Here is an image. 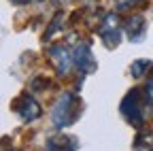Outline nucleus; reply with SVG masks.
I'll return each mask as SVG.
<instances>
[{"label":"nucleus","instance_id":"8","mask_svg":"<svg viewBox=\"0 0 153 151\" xmlns=\"http://www.w3.org/2000/svg\"><path fill=\"white\" fill-rule=\"evenodd\" d=\"M149 66H151L149 60H138V62H134V64H132V74L138 79V77H143V72H145Z\"/></svg>","mask_w":153,"mask_h":151},{"label":"nucleus","instance_id":"5","mask_svg":"<svg viewBox=\"0 0 153 151\" xmlns=\"http://www.w3.org/2000/svg\"><path fill=\"white\" fill-rule=\"evenodd\" d=\"M74 64H76V68L79 70H83V72H89V70H94V58H91V53H89V47L87 45H79L74 49Z\"/></svg>","mask_w":153,"mask_h":151},{"label":"nucleus","instance_id":"6","mask_svg":"<svg viewBox=\"0 0 153 151\" xmlns=\"http://www.w3.org/2000/svg\"><path fill=\"white\" fill-rule=\"evenodd\" d=\"M51 58H53V64H55V68H57L60 74H66L70 70V62H74L70 58L68 49H64V47H53L51 49Z\"/></svg>","mask_w":153,"mask_h":151},{"label":"nucleus","instance_id":"7","mask_svg":"<svg viewBox=\"0 0 153 151\" xmlns=\"http://www.w3.org/2000/svg\"><path fill=\"white\" fill-rule=\"evenodd\" d=\"M145 19H143V17L140 15H136V17H132V19L128 22V36H130V39L132 41H140L143 39V36H145Z\"/></svg>","mask_w":153,"mask_h":151},{"label":"nucleus","instance_id":"10","mask_svg":"<svg viewBox=\"0 0 153 151\" xmlns=\"http://www.w3.org/2000/svg\"><path fill=\"white\" fill-rule=\"evenodd\" d=\"M149 89L153 91V74H151V79H149Z\"/></svg>","mask_w":153,"mask_h":151},{"label":"nucleus","instance_id":"3","mask_svg":"<svg viewBox=\"0 0 153 151\" xmlns=\"http://www.w3.org/2000/svg\"><path fill=\"white\" fill-rule=\"evenodd\" d=\"M117 26H119L117 24V15H113V13H108L104 17V24L100 26V36L104 39V43L108 47H115L119 43V28Z\"/></svg>","mask_w":153,"mask_h":151},{"label":"nucleus","instance_id":"4","mask_svg":"<svg viewBox=\"0 0 153 151\" xmlns=\"http://www.w3.org/2000/svg\"><path fill=\"white\" fill-rule=\"evenodd\" d=\"M15 111L19 113V117H22V119H28V121H32V119H36L38 115H41V106L36 104V100L32 96L19 98L15 102Z\"/></svg>","mask_w":153,"mask_h":151},{"label":"nucleus","instance_id":"1","mask_svg":"<svg viewBox=\"0 0 153 151\" xmlns=\"http://www.w3.org/2000/svg\"><path fill=\"white\" fill-rule=\"evenodd\" d=\"M74 104H76L74 94H64V96L60 98V102H57V106L53 111L55 128H64V126H68V123H72L76 119V115H70V111L74 109Z\"/></svg>","mask_w":153,"mask_h":151},{"label":"nucleus","instance_id":"2","mask_svg":"<svg viewBox=\"0 0 153 151\" xmlns=\"http://www.w3.org/2000/svg\"><path fill=\"white\" fill-rule=\"evenodd\" d=\"M138 94H140L138 89L130 91L128 98H126L123 104H121L123 115H126L128 121L134 123V126H140V123H143V106H140V102H138Z\"/></svg>","mask_w":153,"mask_h":151},{"label":"nucleus","instance_id":"9","mask_svg":"<svg viewBox=\"0 0 153 151\" xmlns=\"http://www.w3.org/2000/svg\"><path fill=\"white\" fill-rule=\"evenodd\" d=\"M136 2H140V0H121V2H119V9H126V7H132V4H136Z\"/></svg>","mask_w":153,"mask_h":151}]
</instances>
